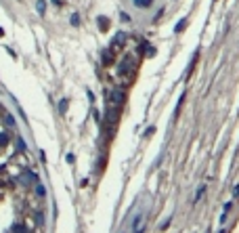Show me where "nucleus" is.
Listing matches in <instances>:
<instances>
[{
  "mask_svg": "<svg viewBox=\"0 0 239 233\" xmlns=\"http://www.w3.org/2000/svg\"><path fill=\"white\" fill-rule=\"evenodd\" d=\"M65 109H67V101H59V111H61V113H65Z\"/></svg>",
  "mask_w": 239,
  "mask_h": 233,
  "instance_id": "nucleus-6",
  "label": "nucleus"
},
{
  "mask_svg": "<svg viewBox=\"0 0 239 233\" xmlns=\"http://www.w3.org/2000/svg\"><path fill=\"white\" fill-rule=\"evenodd\" d=\"M7 124H11V126L15 124V118H13V116H7Z\"/></svg>",
  "mask_w": 239,
  "mask_h": 233,
  "instance_id": "nucleus-9",
  "label": "nucleus"
},
{
  "mask_svg": "<svg viewBox=\"0 0 239 233\" xmlns=\"http://www.w3.org/2000/svg\"><path fill=\"white\" fill-rule=\"evenodd\" d=\"M36 8H38V13H40V15H44V11H46V2H44V0H38Z\"/></svg>",
  "mask_w": 239,
  "mask_h": 233,
  "instance_id": "nucleus-3",
  "label": "nucleus"
},
{
  "mask_svg": "<svg viewBox=\"0 0 239 233\" xmlns=\"http://www.w3.org/2000/svg\"><path fill=\"white\" fill-rule=\"evenodd\" d=\"M0 143H2V145L7 143V137H4V134H0Z\"/></svg>",
  "mask_w": 239,
  "mask_h": 233,
  "instance_id": "nucleus-10",
  "label": "nucleus"
},
{
  "mask_svg": "<svg viewBox=\"0 0 239 233\" xmlns=\"http://www.w3.org/2000/svg\"><path fill=\"white\" fill-rule=\"evenodd\" d=\"M145 210H141L136 216H134V220H132V233H143L145 231Z\"/></svg>",
  "mask_w": 239,
  "mask_h": 233,
  "instance_id": "nucleus-1",
  "label": "nucleus"
},
{
  "mask_svg": "<svg viewBox=\"0 0 239 233\" xmlns=\"http://www.w3.org/2000/svg\"><path fill=\"white\" fill-rule=\"evenodd\" d=\"M204 191H206V185H201V187L197 189V193H195V202H199V199H201V195H204Z\"/></svg>",
  "mask_w": 239,
  "mask_h": 233,
  "instance_id": "nucleus-5",
  "label": "nucleus"
},
{
  "mask_svg": "<svg viewBox=\"0 0 239 233\" xmlns=\"http://www.w3.org/2000/svg\"><path fill=\"white\" fill-rule=\"evenodd\" d=\"M99 25H101V29H107L109 28V19L107 17H99Z\"/></svg>",
  "mask_w": 239,
  "mask_h": 233,
  "instance_id": "nucleus-4",
  "label": "nucleus"
},
{
  "mask_svg": "<svg viewBox=\"0 0 239 233\" xmlns=\"http://www.w3.org/2000/svg\"><path fill=\"white\" fill-rule=\"evenodd\" d=\"M36 193H38L40 198H42V195H44V187H42V185H38V187H36Z\"/></svg>",
  "mask_w": 239,
  "mask_h": 233,
  "instance_id": "nucleus-7",
  "label": "nucleus"
},
{
  "mask_svg": "<svg viewBox=\"0 0 239 233\" xmlns=\"http://www.w3.org/2000/svg\"><path fill=\"white\" fill-rule=\"evenodd\" d=\"M80 23V17L78 15H71V25H78Z\"/></svg>",
  "mask_w": 239,
  "mask_h": 233,
  "instance_id": "nucleus-8",
  "label": "nucleus"
},
{
  "mask_svg": "<svg viewBox=\"0 0 239 233\" xmlns=\"http://www.w3.org/2000/svg\"><path fill=\"white\" fill-rule=\"evenodd\" d=\"M103 63H105V65H111L113 63V55L109 53V50H105V53H103Z\"/></svg>",
  "mask_w": 239,
  "mask_h": 233,
  "instance_id": "nucleus-2",
  "label": "nucleus"
}]
</instances>
